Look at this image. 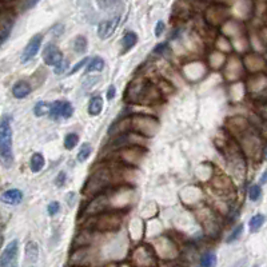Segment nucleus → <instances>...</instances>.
<instances>
[{
	"instance_id": "f257e3e1",
	"label": "nucleus",
	"mask_w": 267,
	"mask_h": 267,
	"mask_svg": "<svg viewBox=\"0 0 267 267\" xmlns=\"http://www.w3.org/2000/svg\"><path fill=\"white\" fill-rule=\"evenodd\" d=\"M159 98H160V94L158 92V90L143 79L134 80L127 90V100L134 102V103L148 104L151 102H156Z\"/></svg>"
},
{
	"instance_id": "f03ea898",
	"label": "nucleus",
	"mask_w": 267,
	"mask_h": 267,
	"mask_svg": "<svg viewBox=\"0 0 267 267\" xmlns=\"http://www.w3.org/2000/svg\"><path fill=\"white\" fill-rule=\"evenodd\" d=\"M0 158L6 168L12 166V128L8 115H3L0 120Z\"/></svg>"
},
{
	"instance_id": "7ed1b4c3",
	"label": "nucleus",
	"mask_w": 267,
	"mask_h": 267,
	"mask_svg": "<svg viewBox=\"0 0 267 267\" xmlns=\"http://www.w3.org/2000/svg\"><path fill=\"white\" fill-rule=\"evenodd\" d=\"M111 180H112V170L108 167H102L90 176L88 182L86 183L83 191L88 195L96 194L100 190H104Z\"/></svg>"
},
{
	"instance_id": "20e7f679",
	"label": "nucleus",
	"mask_w": 267,
	"mask_h": 267,
	"mask_svg": "<svg viewBox=\"0 0 267 267\" xmlns=\"http://www.w3.org/2000/svg\"><path fill=\"white\" fill-rule=\"evenodd\" d=\"M131 120H132V128L136 132H140L143 135H147V136L154 135L159 127V123L156 122V119L144 116V115H136V116L131 118Z\"/></svg>"
},
{
	"instance_id": "39448f33",
	"label": "nucleus",
	"mask_w": 267,
	"mask_h": 267,
	"mask_svg": "<svg viewBox=\"0 0 267 267\" xmlns=\"http://www.w3.org/2000/svg\"><path fill=\"white\" fill-rule=\"evenodd\" d=\"M132 260L138 267H154L156 262L154 251L148 246H140L134 251Z\"/></svg>"
},
{
	"instance_id": "423d86ee",
	"label": "nucleus",
	"mask_w": 267,
	"mask_h": 267,
	"mask_svg": "<svg viewBox=\"0 0 267 267\" xmlns=\"http://www.w3.org/2000/svg\"><path fill=\"white\" fill-rule=\"evenodd\" d=\"M18 252H19V243L15 239L11 240L2 252L0 267H18Z\"/></svg>"
},
{
	"instance_id": "0eeeda50",
	"label": "nucleus",
	"mask_w": 267,
	"mask_h": 267,
	"mask_svg": "<svg viewBox=\"0 0 267 267\" xmlns=\"http://www.w3.org/2000/svg\"><path fill=\"white\" fill-rule=\"evenodd\" d=\"M74 108L71 103L66 100H56L51 103V111H50V118L54 120L58 119H68L72 116Z\"/></svg>"
},
{
	"instance_id": "6e6552de",
	"label": "nucleus",
	"mask_w": 267,
	"mask_h": 267,
	"mask_svg": "<svg viewBox=\"0 0 267 267\" xmlns=\"http://www.w3.org/2000/svg\"><path fill=\"white\" fill-rule=\"evenodd\" d=\"M98 218L95 220L94 227L98 230L110 231L115 230L120 226V216L115 214H107V215H96Z\"/></svg>"
},
{
	"instance_id": "1a4fd4ad",
	"label": "nucleus",
	"mask_w": 267,
	"mask_h": 267,
	"mask_svg": "<svg viewBox=\"0 0 267 267\" xmlns=\"http://www.w3.org/2000/svg\"><path fill=\"white\" fill-rule=\"evenodd\" d=\"M42 42H43V36H42L40 34H36L35 36L30 39L28 44L26 46L24 51L22 54V63H27V62H30L31 59L36 56V54L39 52V50H40Z\"/></svg>"
},
{
	"instance_id": "9d476101",
	"label": "nucleus",
	"mask_w": 267,
	"mask_h": 267,
	"mask_svg": "<svg viewBox=\"0 0 267 267\" xmlns=\"http://www.w3.org/2000/svg\"><path fill=\"white\" fill-rule=\"evenodd\" d=\"M43 60H44V63L47 66H54V67H56L59 63L63 62L62 51L58 48L55 44L48 43V44L43 48Z\"/></svg>"
},
{
	"instance_id": "9b49d317",
	"label": "nucleus",
	"mask_w": 267,
	"mask_h": 267,
	"mask_svg": "<svg viewBox=\"0 0 267 267\" xmlns=\"http://www.w3.org/2000/svg\"><path fill=\"white\" fill-rule=\"evenodd\" d=\"M120 22V18L115 16L108 20H103L98 26V35L100 39H108L110 36H112V34L115 32L118 24Z\"/></svg>"
},
{
	"instance_id": "f8f14e48",
	"label": "nucleus",
	"mask_w": 267,
	"mask_h": 267,
	"mask_svg": "<svg viewBox=\"0 0 267 267\" xmlns=\"http://www.w3.org/2000/svg\"><path fill=\"white\" fill-rule=\"evenodd\" d=\"M2 202L6 203V204H11V206H16L19 203H22L23 200V192L18 188H11V190L4 191L2 196Z\"/></svg>"
},
{
	"instance_id": "ddd939ff",
	"label": "nucleus",
	"mask_w": 267,
	"mask_h": 267,
	"mask_svg": "<svg viewBox=\"0 0 267 267\" xmlns=\"http://www.w3.org/2000/svg\"><path fill=\"white\" fill-rule=\"evenodd\" d=\"M31 91H32L31 86H30L28 82L26 80H18L12 86V95L18 99H23V98L28 96Z\"/></svg>"
},
{
	"instance_id": "4468645a",
	"label": "nucleus",
	"mask_w": 267,
	"mask_h": 267,
	"mask_svg": "<svg viewBox=\"0 0 267 267\" xmlns=\"http://www.w3.org/2000/svg\"><path fill=\"white\" fill-rule=\"evenodd\" d=\"M12 28H14V18L3 16V19H2V26H0V42H2V44L6 43V40L8 39Z\"/></svg>"
},
{
	"instance_id": "2eb2a0df",
	"label": "nucleus",
	"mask_w": 267,
	"mask_h": 267,
	"mask_svg": "<svg viewBox=\"0 0 267 267\" xmlns=\"http://www.w3.org/2000/svg\"><path fill=\"white\" fill-rule=\"evenodd\" d=\"M39 259V246L36 242L30 240L26 244V260L28 263H36Z\"/></svg>"
},
{
	"instance_id": "dca6fc26",
	"label": "nucleus",
	"mask_w": 267,
	"mask_h": 267,
	"mask_svg": "<svg viewBox=\"0 0 267 267\" xmlns=\"http://www.w3.org/2000/svg\"><path fill=\"white\" fill-rule=\"evenodd\" d=\"M136 42H138L136 34L132 32V31H130V32L126 34L124 36H123V39H122V47H123L122 54H126L128 52V51H131V50L135 47V44H136Z\"/></svg>"
},
{
	"instance_id": "f3484780",
	"label": "nucleus",
	"mask_w": 267,
	"mask_h": 267,
	"mask_svg": "<svg viewBox=\"0 0 267 267\" xmlns=\"http://www.w3.org/2000/svg\"><path fill=\"white\" fill-rule=\"evenodd\" d=\"M102 110H103V99H102V96L96 95L90 100L88 114L91 116H98V115H100Z\"/></svg>"
},
{
	"instance_id": "a211bd4d",
	"label": "nucleus",
	"mask_w": 267,
	"mask_h": 267,
	"mask_svg": "<svg viewBox=\"0 0 267 267\" xmlns=\"http://www.w3.org/2000/svg\"><path fill=\"white\" fill-rule=\"evenodd\" d=\"M44 156L40 152H35L31 156V160H30V168H31L32 172H39L44 167Z\"/></svg>"
},
{
	"instance_id": "6ab92c4d",
	"label": "nucleus",
	"mask_w": 267,
	"mask_h": 267,
	"mask_svg": "<svg viewBox=\"0 0 267 267\" xmlns=\"http://www.w3.org/2000/svg\"><path fill=\"white\" fill-rule=\"evenodd\" d=\"M103 68H104V60H103L100 56L92 58V59L88 62V64H87L86 74L95 72V71L100 72V71H103Z\"/></svg>"
},
{
	"instance_id": "aec40b11",
	"label": "nucleus",
	"mask_w": 267,
	"mask_h": 267,
	"mask_svg": "<svg viewBox=\"0 0 267 267\" xmlns=\"http://www.w3.org/2000/svg\"><path fill=\"white\" fill-rule=\"evenodd\" d=\"M50 111H51V103L48 102H39L34 107V114L39 118L50 115Z\"/></svg>"
},
{
	"instance_id": "412c9836",
	"label": "nucleus",
	"mask_w": 267,
	"mask_h": 267,
	"mask_svg": "<svg viewBox=\"0 0 267 267\" xmlns=\"http://www.w3.org/2000/svg\"><path fill=\"white\" fill-rule=\"evenodd\" d=\"M74 51L79 55H83L87 51V38L83 36V35H79V36L75 38L74 40Z\"/></svg>"
},
{
	"instance_id": "4be33fe9",
	"label": "nucleus",
	"mask_w": 267,
	"mask_h": 267,
	"mask_svg": "<svg viewBox=\"0 0 267 267\" xmlns=\"http://www.w3.org/2000/svg\"><path fill=\"white\" fill-rule=\"evenodd\" d=\"M263 223H264V215L263 214L254 215V216L250 219V222H248V227H250L251 232H256V231L260 230V227L263 226Z\"/></svg>"
},
{
	"instance_id": "5701e85b",
	"label": "nucleus",
	"mask_w": 267,
	"mask_h": 267,
	"mask_svg": "<svg viewBox=\"0 0 267 267\" xmlns=\"http://www.w3.org/2000/svg\"><path fill=\"white\" fill-rule=\"evenodd\" d=\"M216 264V255L214 252H206L200 258V266L202 267H215Z\"/></svg>"
},
{
	"instance_id": "b1692460",
	"label": "nucleus",
	"mask_w": 267,
	"mask_h": 267,
	"mask_svg": "<svg viewBox=\"0 0 267 267\" xmlns=\"http://www.w3.org/2000/svg\"><path fill=\"white\" fill-rule=\"evenodd\" d=\"M91 152H92V147H91V144H88V143H86V144H83V146L80 147V150L78 152V160H79V162H86V160L90 158Z\"/></svg>"
},
{
	"instance_id": "393cba45",
	"label": "nucleus",
	"mask_w": 267,
	"mask_h": 267,
	"mask_svg": "<svg viewBox=\"0 0 267 267\" xmlns=\"http://www.w3.org/2000/svg\"><path fill=\"white\" fill-rule=\"evenodd\" d=\"M78 142H79V136H78L76 134H67L64 138V147L67 150H72V148H75Z\"/></svg>"
},
{
	"instance_id": "a878e982",
	"label": "nucleus",
	"mask_w": 267,
	"mask_h": 267,
	"mask_svg": "<svg viewBox=\"0 0 267 267\" xmlns=\"http://www.w3.org/2000/svg\"><path fill=\"white\" fill-rule=\"evenodd\" d=\"M260 195H262V188L259 184H254V186L250 187V190H248V198L252 202H256L259 198H260Z\"/></svg>"
},
{
	"instance_id": "bb28decb",
	"label": "nucleus",
	"mask_w": 267,
	"mask_h": 267,
	"mask_svg": "<svg viewBox=\"0 0 267 267\" xmlns=\"http://www.w3.org/2000/svg\"><path fill=\"white\" fill-rule=\"evenodd\" d=\"M242 232H243V224L240 223V224H238V226L235 227L234 230H232V232H231V234L228 235V238L226 239V242L227 243H232L234 240H236V239H238L239 236H240V235H242Z\"/></svg>"
},
{
	"instance_id": "cd10ccee",
	"label": "nucleus",
	"mask_w": 267,
	"mask_h": 267,
	"mask_svg": "<svg viewBox=\"0 0 267 267\" xmlns=\"http://www.w3.org/2000/svg\"><path fill=\"white\" fill-rule=\"evenodd\" d=\"M120 0H96L98 6L100 10H110L115 7Z\"/></svg>"
},
{
	"instance_id": "c85d7f7f",
	"label": "nucleus",
	"mask_w": 267,
	"mask_h": 267,
	"mask_svg": "<svg viewBox=\"0 0 267 267\" xmlns=\"http://www.w3.org/2000/svg\"><path fill=\"white\" fill-rule=\"evenodd\" d=\"M59 210H60V204H59V202H51L48 204V207H47V211H48V214L51 215V216L56 215L58 212H59Z\"/></svg>"
},
{
	"instance_id": "c756f323",
	"label": "nucleus",
	"mask_w": 267,
	"mask_h": 267,
	"mask_svg": "<svg viewBox=\"0 0 267 267\" xmlns=\"http://www.w3.org/2000/svg\"><path fill=\"white\" fill-rule=\"evenodd\" d=\"M67 68H68V60H63L54 68V71H55L56 75H60V74H64L67 71Z\"/></svg>"
},
{
	"instance_id": "7c9ffc66",
	"label": "nucleus",
	"mask_w": 267,
	"mask_h": 267,
	"mask_svg": "<svg viewBox=\"0 0 267 267\" xmlns=\"http://www.w3.org/2000/svg\"><path fill=\"white\" fill-rule=\"evenodd\" d=\"M88 62H90V58L86 56L84 59H82V60L79 62V63H78V64L74 66V67H72V68H71V71H70L68 74H70V75H74V74L78 72V71H79V70H80L82 67H83V66L87 64V63H88Z\"/></svg>"
},
{
	"instance_id": "2f4dec72",
	"label": "nucleus",
	"mask_w": 267,
	"mask_h": 267,
	"mask_svg": "<svg viewBox=\"0 0 267 267\" xmlns=\"http://www.w3.org/2000/svg\"><path fill=\"white\" fill-rule=\"evenodd\" d=\"M164 30H166V24H164L162 20H159L158 23H156V26H155V36L159 38L160 35H163Z\"/></svg>"
},
{
	"instance_id": "473e14b6",
	"label": "nucleus",
	"mask_w": 267,
	"mask_h": 267,
	"mask_svg": "<svg viewBox=\"0 0 267 267\" xmlns=\"http://www.w3.org/2000/svg\"><path fill=\"white\" fill-rule=\"evenodd\" d=\"M38 3H39V0H24V3L22 6V10H23V11H27V10L35 7Z\"/></svg>"
},
{
	"instance_id": "72a5a7b5",
	"label": "nucleus",
	"mask_w": 267,
	"mask_h": 267,
	"mask_svg": "<svg viewBox=\"0 0 267 267\" xmlns=\"http://www.w3.org/2000/svg\"><path fill=\"white\" fill-rule=\"evenodd\" d=\"M66 179H67V175H66V172H59V175L56 176V179H55V183H56L58 187H62L63 184H64Z\"/></svg>"
},
{
	"instance_id": "f704fd0d",
	"label": "nucleus",
	"mask_w": 267,
	"mask_h": 267,
	"mask_svg": "<svg viewBox=\"0 0 267 267\" xmlns=\"http://www.w3.org/2000/svg\"><path fill=\"white\" fill-rule=\"evenodd\" d=\"M115 94H116V90H115V86L111 84L107 88V92H106V96H107V100H112L114 96H115Z\"/></svg>"
},
{
	"instance_id": "c9c22d12",
	"label": "nucleus",
	"mask_w": 267,
	"mask_h": 267,
	"mask_svg": "<svg viewBox=\"0 0 267 267\" xmlns=\"http://www.w3.org/2000/svg\"><path fill=\"white\" fill-rule=\"evenodd\" d=\"M67 202H68L70 207H74V204L76 202V194L75 192H68L67 194Z\"/></svg>"
},
{
	"instance_id": "e433bc0d",
	"label": "nucleus",
	"mask_w": 267,
	"mask_h": 267,
	"mask_svg": "<svg viewBox=\"0 0 267 267\" xmlns=\"http://www.w3.org/2000/svg\"><path fill=\"white\" fill-rule=\"evenodd\" d=\"M166 50H168V46H167V43H162V44H158L156 47H155L154 52L156 54H163Z\"/></svg>"
},
{
	"instance_id": "4c0bfd02",
	"label": "nucleus",
	"mask_w": 267,
	"mask_h": 267,
	"mask_svg": "<svg viewBox=\"0 0 267 267\" xmlns=\"http://www.w3.org/2000/svg\"><path fill=\"white\" fill-rule=\"evenodd\" d=\"M259 114H260V116H262L263 120L267 122V102L260 107V108H259Z\"/></svg>"
},
{
	"instance_id": "58836bf2",
	"label": "nucleus",
	"mask_w": 267,
	"mask_h": 267,
	"mask_svg": "<svg viewBox=\"0 0 267 267\" xmlns=\"http://www.w3.org/2000/svg\"><path fill=\"white\" fill-rule=\"evenodd\" d=\"M63 31H64V27L62 24H56L55 26V28L52 30V34H55V36H60Z\"/></svg>"
},
{
	"instance_id": "ea45409f",
	"label": "nucleus",
	"mask_w": 267,
	"mask_h": 267,
	"mask_svg": "<svg viewBox=\"0 0 267 267\" xmlns=\"http://www.w3.org/2000/svg\"><path fill=\"white\" fill-rule=\"evenodd\" d=\"M246 266H247V258H242L239 259V260H236L231 267H246Z\"/></svg>"
},
{
	"instance_id": "a19ab883",
	"label": "nucleus",
	"mask_w": 267,
	"mask_h": 267,
	"mask_svg": "<svg viewBox=\"0 0 267 267\" xmlns=\"http://www.w3.org/2000/svg\"><path fill=\"white\" fill-rule=\"evenodd\" d=\"M267 183V170L263 172V175L260 176V184H266Z\"/></svg>"
},
{
	"instance_id": "79ce46f5",
	"label": "nucleus",
	"mask_w": 267,
	"mask_h": 267,
	"mask_svg": "<svg viewBox=\"0 0 267 267\" xmlns=\"http://www.w3.org/2000/svg\"><path fill=\"white\" fill-rule=\"evenodd\" d=\"M264 156H266V159H267V148H266V151H264Z\"/></svg>"
},
{
	"instance_id": "37998d69",
	"label": "nucleus",
	"mask_w": 267,
	"mask_h": 267,
	"mask_svg": "<svg viewBox=\"0 0 267 267\" xmlns=\"http://www.w3.org/2000/svg\"><path fill=\"white\" fill-rule=\"evenodd\" d=\"M252 267H258V266H252Z\"/></svg>"
},
{
	"instance_id": "c03bdc74",
	"label": "nucleus",
	"mask_w": 267,
	"mask_h": 267,
	"mask_svg": "<svg viewBox=\"0 0 267 267\" xmlns=\"http://www.w3.org/2000/svg\"><path fill=\"white\" fill-rule=\"evenodd\" d=\"M110 267H112V266H110Z\"/></svg>"
}]
</instances>
